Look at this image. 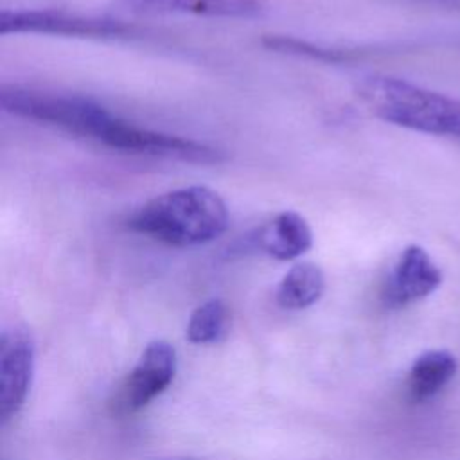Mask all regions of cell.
I'll return each mask as SVG.
<instances>
[{"label":"cell","mask_w":460,"mask_h":460,"mask_svg":"<svg viewBox=\"0 0 460 460\" xmlns=\"http://www.w3.org/2000/svg\"><path fill=\"white\" fill-rule=\"evenodd\" d=\"M225 199L205 185L164 192L146 201L128 217V228L158 243L190 248L221 237L228 228Z\"/></svg>","instance_id":"6da1fadb"},{"label":"cell","mask_w":460,"mask_h":460,"mask_svg":"<svg viewBox=\"0 0 460 460\" xmlns=\"http://www.w3.org/2000/svg\"><path fill=\"white\" fill-rule=\"evenodd\" d=\"M358 95L368 110L399 128L460 138V101L388 75L365 77Z\"/></svg>","instance_id":"7a4b0ae2"},{"label":"cell","mask_w":460,"mask_h":460,"mask_svg":"<svg viewBox=\"0 0 460 460\" xmlns=\"http://www.w3.org/2000/svg\"><path fill=\"white\" fill-rule=\"evenodd\" d=\"M0 108L14 117L61 128L108 147L124 120L88 97L50 93L18 84L0 86Z\"/></svg>","instance_id":"3957f363"},{"label":"cell","mask_w":460,"mask_h":460,"mask_svg":"<svg viewBox=\"0 0 460 460\" xmlns=\"http://www.w3.org/2000/svg\"><path fill=\"white\" fill-rule=\"evenodd\" d=\"M137 31L135 25L95 14L70 13L63 9L2 11L0 34H54L72 38H124Z\"/></svg>","instance_id":"277c9868"},{"label":"cell","mask_w":460,"mask_h":460,"mask_svg":"<svg viewBox=\"0 0 460 460\" xmlns=\"http://www.w3.org/2000/svg\"><path fill=\"white\" fill-rule=\"evenodd\" d=\"M176 376V349L165 340H153L142 350L137 365L122 381L111 399L113 411L120 415L146 408L167 390Z\"/></svg>","instance_id":"5b68a950"},{"label":"cell","mask_w":460,"mask_h":460,"mask_svg":"<svg viewBox=\"0 0 460 460\" xmlns=\"http://www.w3.org/2000/svg\"><path fill=\"white\" fill-rule=\"evenodd\" d=\"M36 363L32 334L20 325L5 327L0 336V420L7 424L25 404Z\"/></svg>","instance_id":"8992f818"},{"label":"cell","mask_w":460,"mask_h":460,"mask_svg":"<svg viewBox=\"0 0 460 460\" xmlns=\"http://www.w3.org/2000/svg\"><path fill=\"white\" fill-rule=\"evenodd\" d=\"M440 282L442 271L429 253L417 244H410L392 266L381 289V300L386 307L399 309L426 298Z\"/></svg>","instance_id":"52a82bcc"},{"label":"cell","mask_w":460,"mask_h":460,"mask_svg":"<svg viewBox=\"0 0 460 460\" xmlns=\"http://www.w3.org/2000/svg\"><path fill=\"white\" fill-rule=\"evenodd\" d=\"M137 14H194L207 18H257L266 0H119Z\"/></svg>","instance_id":"ba28073f"},{"label":"cell","mask_w":460,"mask_h":460,"mask_svg":"<svg viewBox=\"0 0 460 460\" xmlns=\"http://www.w3.org/2000/svg\"><path fill=\"white\" fill-rule=\"evenodd\" d=\"M255 246L271 259L293 261L313 246V232L304 216L284 210L257 232Z\"/></svg>","instance_id":"9c48e42d"},{"label":"cell","mask_w":460,"mask_h":460,"mask_svg":"<svg viewBox=\"0 0 460 460\" xmlns=\"http://www.w3.org/2000/svg\"><path fill=\"white\" fill-rule=\"evenodd\" d=\"M458 370L456 358L447 350H428L410 367L406 377L408 397L413 402H424L438 395Z\"/></svg>","instance_id":"30bf717a"},{"label":"cell","mask_w":460,"mask_h":460,"mask_svg":"<svg viewBox=\"0 0 460 460\" xmlns=\"http://www.w3.org/2000/svg\"><path fill=\"white\" fill-rule=\"evenodd\" d=\"M325 291V275L314 262L293 264L277 286L275 300L282 309L300 311L316 304Z\"/></svg>","instance_id":"8fae6325"},{"label":"cell","mask_w":460,"mask_h":460,"mask_svg":"<svg viewBox=\"0 0 460 460\" xmlns=\"http://www.w3.org/2000/svg\"><path fill=\"white\" fill-rule=\"evenodd\" d=\"M228 307L219 298H210L199 304L189 318L187 340L196 345L217 343L228 331Z\"/></svg>","instance_id":"7c38bea8"},{"label":"cell","mask_w":460,"mask_h":460,"mask_svg":"<svg viewBox=\"0 0 460 460\" xmlns=\"http://www.w3.org/2000/svg\"><path fill=\"white\" fill-rule=\"evenodd\" d=\"M261 43L270 50L291 54V56H298V58H307V59L320 61V63H343V61L350 59L349 50L322 47L313 41L295 38V36H286V34H264Z\"/></svg>","instance_id":"4fadbf2b"}]
</instances>
